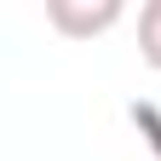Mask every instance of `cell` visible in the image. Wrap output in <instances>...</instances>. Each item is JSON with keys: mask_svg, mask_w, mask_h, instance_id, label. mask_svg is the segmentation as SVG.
Segmentation results:
<instances>
[{"mask_svg": "<svg viewBox=\"0 0 161 161\" xmlns=\"http://www.w3.org/2000/svg\"><path fill=\"white\" fill-rule=\"evenodd\" d=\"M121 17H127L121 0H46V23L69 40H92V35L115 29Z\"/></svg>", "mask_w": 161, "mask_h": 161, "instance_id": "6da1fadb", "label": "cell"}, {"mask_svg": "<svg viewBox=\"0 0 161 161\" xmlns=\"http://www.w3.org/2000/svg\"><path fill=\"white\" fill-rule=\"evenodd\" d=\"M138 58H144L150 69H161V0H150V6L138 12Z\"/></svg>", "mask_w": 161, "mask_h": 161, "instance_id": "7a4b0ae2", "label": "cell"}]
</instances>
